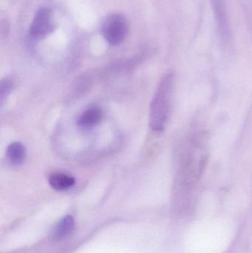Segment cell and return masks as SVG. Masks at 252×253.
<instances>
[{
  "mask_svg": "<svg viewBox=\"0 0 252 253\" xmlns=\"http://www.w3.org/2000/svg\"><path fill=\"white\" fill-rule=\"evenodd\" d=\"M174 81V75L172 73L166 74L161 79L151 102L149 126L156 132H161L167 126Z\"/></svg>",
  "mask_w": 252,
  "mask_h": 253,
  "instance_id": "1",
  "label": "cell"
},
{
  "mask_svg": "<svg viewBox=\"0 0 252 253\" xmlns=\"http://www.w3.org/2000/svg\"><path fill=\"white\" fill-rule=\"evenodd\" d=\"M128 22L122 15L114 13L108 16L102 25V34L111 45H118L128 34Z\"/></svg>",
  "mask_w": 252,
  "mask_h": 253,
  "instance_id": "2",
  "label": "cell"
},
{
  "mask_svg": "<svg viewBox=\"0 0 252 253\" xmlns=\"http://www.w3.org/2000/svg\"><path fill=\"white\" fill-rule=\"evenodd\" d=\"M53 28L51 10L43 7L36 13L30 27L29 34L34 40H41L50 34Z\"/></svg>",
  "mask_w": 252,
  "mask_h": 253,
  "instance_id": "3",
  "label": "cell"
},
{
  "mask_svg": "<svg viewBox=\"0 0 252 253\" xmlns=\"http://www.w3.org/2000/svg\"><path fill=\"white\" fill-rule=\"evenodd\" d=\"M75 227V220L71 215H67L61 218L52 230L53 240L60 241L71 234Z\"/></svg>",
  "mask_w": 252,
  "mask_h": 253,
  "instance_id": "4",
  "label": "cell"
},
{
  "mask_svg": "<svg viewBox=\"0 0 252 253\" xmlns=\"http://www.w3.org/2000/svg\"><path fill=\"white\" fill-rule=\"evenodd\" d=\"M102 117V110L93 107L84 111L78 117L77 123L81 127H93L100 123Z\"/></svg>",
  "mask_w": 252,
  "mask_h": 253,
  "instance_id": "5",
  "label": "cell"
},
{
  "mask_svg": "<svg viewBox=\"0 0 252 253\" xmlns=\"http://www.w3.org/2000/svg\"><path fill=\"white\" fill-rule=\"evenodd\" d=\"M49 184L57 191L68 190L75 184V179L71 175L62 172H53L49 176Z\"/></svg>",
  "mask_w": 252,
  "mask_h": 253,
  "instance_id": "6",
  "label": "cell"
},
{
  "mask_svg": "<svg viewBox=\"0 0 252 253\" xmlns=\"http://www.w3.org/2000/svg\"><path fill=\"white\" fill-rule=\"evenodd\" d=\"M6 156L9 162L15 166H19L25 162L26 150L20 142H13L7 147Z\"/></svg>",
  "mask_w": 252,
  "mask_h": 253,
  "instance_id": "7",
  "label": "cell"
},
{
  "mask_svg": "<svg viewBox=\"0 0 252 253\" xmlns=\"http://www.w3.org/2000/svg\"><path fill=\"white\" fill-rule=\"evenodd\" d=\"M13 87H14V84L12 80H9V79L1 80V84H0V102H1V105L6 98L11 93Z\"/></svg>",
  "mask_w": 252,
  "mask_h": 253,
  "instance_id": "8",
  "label": "cell"
}]
</instances>
